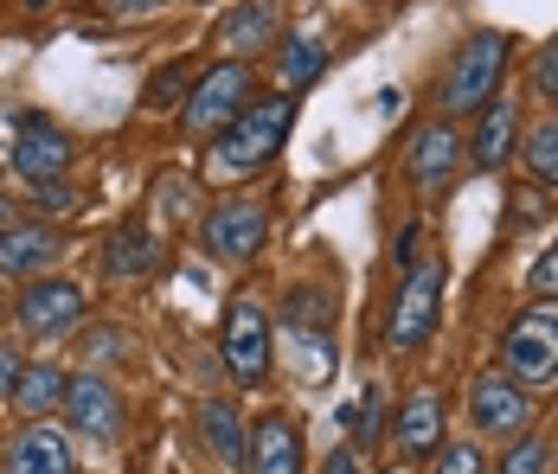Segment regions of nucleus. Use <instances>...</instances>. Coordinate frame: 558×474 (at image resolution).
I'll return each mask as SVG.
<instances>
[{
  "instance_id": "f257e3e1",
  "label": "nucleus",
  "mask_w": 558,
  "mask_h": 474,
  "mask_svg": "<svg viewBox=\"0 0 558 474\" xmlns=\"http://www.w3.org/2000/svg\"><path fill=\"white\" fill-rule=\"evenodd\" d=\"M289 129H295V97H257V104H244V116L219 129V142L206 148V180H251L257 167H270L282 155V142H289Z\"/></svg>"
},
{
  "instance_id": "f03ea898",
  "label": "nucleus",
  "mask_w": 558,
  "mask_h": 474,
  "mask_svg": "<svg viewBox=\"0 0 558 474\" xmlns=\"http://www.w3.org/2000/svg\"><path fill=\"white\" fill-rule=\"evenodd\" d=\"M507 58H513V39L507 33H469L462 39V52L449 58L444 84H437V109L444 116H469V109H482L488 97H501V77H507Z\"/></svg>"
},
{
  "instance_id": "7ed1b4c3",
  "label": "nucleus",
  "mask_w": 558,
  "mask_h": 474,
  "mask_svg": "<svg viewBox=\"0 0 558 474\" xmlns=\"http://www.w3.org/2000/svg\"><path fill=\"white\" fill-rule=\"evenodd\" d=\"M501 372L520 385V391H539V385L558 378V308L553 302H539V308H526V315L507 320Z\"/></svg>"
},
{
  "instance_id": "20e7f679",
  "label": "nucleus",
  "mask_w": 558,
  "mask_h": 474,
  "mask_svg": "<svg viewBox=\"0 0 558 474\" xmlns=\"http://www.w3.org/2000/svg\"><path fill=\"white\" fill-rule=\"evenodd\" d=\"M437 315H444V264L437 257H417L404 269L398 295H391V315H386V347L391 353H411L437 333Z\"/></svg>"
},
{
  "instance_id": "39448f33",
  "label": "nucleus",
  "mask_w": 558,
  "mask_h": 474,
  "mask_svg": "<svg viewBox=\"0 0 558 474\" xmlns=\"http://www.w3.org/2000/svg\"><path fill=\"white\" fill-rule=\"evenodd\" d=\"M244 104H251V64H238V58L206 64V77H193V90L180 104V129L186 135H219L244 116Z\"/></svg>"
},
{
  "instance_id": "423d86ee",
  "label": "nucleus",
  "mask_w": 558,
  "mask_h": 474,
  "mask_svg": "<svg viewBox=\"0 0 558 474\" xmlns=\"http://www.w3.org/2000/svg\"><path fill=\"white\" fill-rule=\"evenodd\" d=\"M225 372L238 385H264L270 378V308L238 295L225 308Z\"/></svg>"
},
{
  "instance_id": "0eeeda50",
  "label": "nucleus",
  "mask_w": 558,
  "mask_h": 474,
  "mask_svg": "<svg viewBox=\"0 0 558 474\" xmlns=\"http://www.w3.org/2000/svg\"><path fill=\"white\" fill-rule=\"evenodd\" d=\"M77 320H84V289H77V282H64V276L26 282V295H20V327H26L33 340H64V333H77Z\"/></svg>"
},
{
  "instance_id": "6e6552de",
  "label": "nucleus",
  "mask_w": 558,
  "mask_h": 474,
  "mask_svg": "<svg viewBox=\"0 0 558 474\" xmlns=\"http://www.w3.org/2000/svg\"><path fill=\"white\" fill-rule=\"evenodd\" d=\"M456 167H462V135H456L449 122H424V129L411 135V148H404V180H411L424 199H437V193H449Z\"/></svg>"
},
{
  "instance_id": "1a4fd4ad",
  "label": "nucleus",
  "mask_w": 558,
  "mask_h": 474,
  "mask_svg": "<svg viewBox=\"0 0 558 474\" xmlns=\"http://www.w3.org/2000/svg\"><path fill=\"white\" fill-rule=\"evenodd\" d=\"M270 238V211L257 199H225L206 211V251H219L225 264H251Z\"/></svg>"
},
{
  "instance_id": "9d476101",
  "label": "nucleus",
  "mask_w": 558,
  "mask_h": 474,
  "mask_svg": "<svg viewBox=\"0 0 558 474\" xmlns=\"http://www.w3.org/2000/svg\"><path fill=\"white\" fill-rule=\"evenodd\" d=\"M469 417L482 436H526L533 429V398L507 378V372H488V378H475V391H469Z\"/></svg>"
},
{
  "instance_id": "9b49d317",
  "label": "nucleus",
  "mask_w": 558,
  "mask_h": 474,
  "mask_svg": "<svg viewBox=\"0 0 558 474\" xmlns=\"http://www.w3.org/2000/svg\"><path fill=\"white\" fill-rule=\"evenodd\" d=\"M58 411H64V423H71L77 436H97V442H110L116 429H122V398H116V385L104 372H71Z\"/></svg>"
},
{
  "instance_id": "f8f14e48",
  "label": "nucleus",
  "mask_w": 558,
  "mask_h": 474,
  "mask_svg": "<svg viewBox=\"0 0 558 474\" xmlns=\"http://www.w3.org/2000/svg\"><path fill=\"white\" fill-rule=\"evenodd\" d=\"M0 474H77V455H71V436L52 429V423H26L7 449H0Z\"/></svg>"
},
{
  "instance_id": "ddd939ff",
  "label": "nucleus",
  "mask_w": 558,
  "mask_h": 474,
  "mask_svg": "<svg viewBox=\"0 0 558 474\" xmlns=\"http://www.w3.org/2000/svg\"><path fill=\"white\" fill-rule=\"evenodd\" d=\"M64 167H71V142L58 135L52 122H33V116L20 109V142H13V173H20V180H33V186H46V180H64Z\"/></svg>"
},
{
  "instance_id": "4468645a",
  "label": "nucleus",
  "mask_w": 558,
  "mask_h": 474,
  "mask_svg": "<svg viewBox=\"0 0 558 474\" xmlns=\"http://www.w3.org/2000/svg\"><path fill=\"white\" fill-rule=\"evenodd\" d=\"M277 33H282V7L277 0H244V7H231L219 20V46L238 64L251 52H264V46H277Z\"/></svg>"
},
{
  "instance_id": "2eb2a0df",
  "label": "nucleus",
  "mask_w": 558,
  "mask_h": 474,
  "mask_svg": "<svg viewBox=\"0 0 558 474\" xmlns=\"http://www.w3.org/2000/svg\"><path fill=\"white\" fill-rule=\"evenodd\" d=\"M64 257V231L58 224H13L0 231V276H39Z\"/></svg>"
},
{
  "instance_id": "dca6fc26",
  "label": "nucleus",
  "mask_w": 558,
  "mask_h": 474,
  "mask_svg": "<svg viewBox=\"0 0 558 474\" xmlns=\"http://www.w3.org/2000/svg\"><path fill=\"white\" fill-rule=\"evenodd\" d=\"M444 417H449V404H444V391H411L404 398V411H398V449L417 462V455H437L444 449Z\"/></svg>"
},
{
  "instance_id": "f3484780",
  "label": "nucleus",
  "mask_w": 558,
  "mask_h": 474,
  "mask_svg": "<svg viewBox=\"0 0 558 474\" xmlns=\"http://www.w3.org/2000/svg\"><path fill=\"white\" fill-rule=\"evenodd\" d=\"M244 469H251V474H302V442H295V423L277 417V411L251 423Z\"/></svg>"
},
{
  "instance_id": "a211bd4d",
  "label": "nucleus",
  "mask_w": 558,
  "mask_h": 474,
  "mask_svg": "<svg viewBox=\"0 0 558 474\" xmlns=\"http://www.w3.org/2000/svg\"><path fill=\"white\" fill-rule=\"evenodd\" d=\"M289 333H295L302 347L315 340V366L328 378V366H335V302H328L322 289H315V295H308V289L289 295Z\"/></svg>"
},
{
  "instance_id": "6ab92c4d",
  "label": "nucleus",
  "mask_w": 558,
  "mask_h": 474,
  "mask_svg": "<svg viewBox=\"0 0 558 474\" xmlns=\"http://www.w3.org/2000/svg\"><path fill=\"white\" fill-rule=\"evenodd\" d=\"M513 135H520V104H513V97H488V104H482V122H475V142H469L475 167H507Z\"/></svg>"
},
{
  "instance_id": "aec40b11",
  "label": "nucleus",
  "mask_w": 558,
  "mask_h": 474,
  "mask_svg": "<svg viewBox=\"0 0 558 474\" xmlns=\"http://www.w3.org/2000/svg\"><path fill=\"white\" fill-rule=\"evenodd\" d=\"M161 264V238H155V224H122L104 238V269L110 276H148V269Z\"/></svg>"
},
{
  "instance_id": "412c9836",
  "label": "nucleus",
  "mask_w": 558,
  "mask_h": 474,
  "mask_svg": "<svg viewBox=\"0 0 558 474\" xmlns=\"http://www.w3.org/2000/svg\"><path fill=\"white\" fill-rule=\"evenodd\" d=\"M199 429H206V442H213V455H219L225 469H238V462H244L251 429H244V417H238V404H231V398H206V404H199Z\"/></svg>"
},
{
  "instance_id": "4be33fe9",
  "label": "nucleus",
  "mask_w": 558,
  "mask_h": 474,
  "mask_svg": "<svg viewBox=\"0 0 558 474\" xmlns=\"http://www.w3.org/2000/svg\"><path fill=\"white\" fill-rule=\"evenodd\" d=\"M277 71H282L289 90H308V84L328 71V46L308 39V33H289V39H277Z\"/></svg>"
},
{
  "instance_id": "5701e85b",
  "label": "nucleus",
  "mask_w": 558,
  "mask_h": 474,
  "mask_svg": "<svg viewBox=\"0 0 558 474\" xmlns=\"http://www.w3.org/2000/svg\"><path fill=\"white\" fill-rule=\"evenodd\" d=\"M64 385H71V372H58V366H26V372H20V391H13V404L39 423V417H52L58 404H64Z\"/></svg>"
},
{
  "instance_id": "b1692460",
  "label": "nucleus",
  "mask_w": 558,
  "mask_h": 474,
  "mask_svg": "<svg viewBox=\"0 0 558 474\" xmlns=\"http://www.w3.org/2000/svg\"><path fill=\"white\" fill-rule=\"evenodd\" d=\"M526 173L539 186H558V116H546L533 135H526Z\"/></svg>"
},
{
  "instance_id": "393cba45",
  "label": "nucleus",
  "mask_w": 558,
  "mask_h": 474,
  "mask_svg": "<svg viewBox=\"0 0 558 474\" xmlns=\"http://www.w3.org/2000/svg\"><path fill=\"white\" fill-rule=\"evenodd\" d=\"M546 469H553V455H546V442H539L533 429L507 442V455H501V474H546Z\"/></svg>"
},
{
  "instance_id": "a878e982",
  "label": "nucleus",
  "mask_w": 558,
  "mask_h": 474,
  "mask_svg": "<svg viewBox=\"0 0 558 474\" xmlns=\"http://www.w3.org/2000/svg\"><path fill=\"white\" fill-rule=\"evenodd\" d=\"M437 474H488V462H482L475 442H444L437 449Z\"/></svg>"
},
{
  "instance_id": "bb28decb",
  "label": "nucleus",
  "mask_w": 558,
  "mask_h": 474,
  "mask_svg": "<svg viewBox=\"0 0 558 474\" xmlns=\"http://www.w3.org/2000/svg\"><path fill=\"white\" fill-rule=\"evenodd\" d=\"M173 0H97V13H104V20H122V26H129V20H155V13H168Z\"/></svg>"
},
{
  "instance_id": "cd10ccee",
  "label": "nucleus",
  "mask_w": 558,
  "mask_h": 474,
  "mask_svg": "<svg viewBox=\"0 0 558 474\" xmlns=\"http://www.w3.org/2000/svg\"><path fill=\"white\" fill-rule=\"evenodd\" d=\"M526 289H533L539 302H558V244H553V251H546L533 269H526Z\"/></svg>"
},
{
  "instance_id": "c85d7f7f",
  "label": "nucleus",
  "mask_w": 558,
  "mask_h": 474,
  "mask_svg": "<svg viewBox=\"0 0 558 474\" xmlns=\"http://www.w3.org/2000/svg\"><path fill=\"white\" fill-rule=\"evenodd\" d=\"M533 84L558 104V39H546V52H539V64H533Z\"/></svg>"
},
{
  "instance_id": "c756f323",
  "label": "nucleus",
  "mask_w": 558,
  "mask_h": 474,
  "mask_svg": "<svg viewBox=\"0 0 558 474\" xmlns=\"http://www.w3.org/2000/svg\"><path fill=\"white\" fill-rule=\"evenodd\" d=\"M180 90H186V64H173V71H168V77H161V84H148V109L173 104V97H180Z\"/></svg>"
},
{
  "instance_id": "7c9ffc66",
  "label": "nucleus",
  "mask_w": 558,
  "mask_h": 474,
  "mask_svg": "<svg viewBox=\"0 0 558 474\" xmlns=\"http://www.w3.org/2000/svg\"><path fill=\"white\" fill-rule=\"evenodd\" d=\"M417 238H424V224L411 218V224L398 231V244H391V257H398V269H411V264H417Z\"/></svg>"
},
{
  "instance_id": "2f4dec72",
  "label": "nucleus",
  "mask_w": 558,
  "mask_h": 474,
  "mask_svg": "<svg viewBox=\"0 0 558 474\" xmlns=\"http://www.w3.org/2000/svg\"><path fill=\"white\" fill-rule=\"evenodd\" d=\"M20 372H26V360H20L13 347H0V398H13V391H20Z\"/></svg>"
},
{
  "instance_id": "473e14b6",
  "label": "nucleus",
  "mask_w": 558,
  "mask_h": 474,
  "mask_svg": "<svg viewBox=\"0 0 558 474\" xmlns=\"http://www.w3.org/2000/svg\"><path fill=\"white\" fill-rule=\"evenodd\" d=\"M39 206H46V211H71V206H77V193H71L64 180H46V186H39Z\"/></svg>"
},
{
  "instance_id": "72a5a7b5",
  "label": "nucleus",
  "mask_w": 558,
  "mask_h": 474,
  "mask_svg": "<svg viewBox=\"0 0 558 474\" xmlns=\"http://www.w3.org/2000/svg\"><path fill=\"white\" fill-rule=\"evenodd\" d=\"M322 474H360V449H353V442H340L335 455H328V469Z\"/></svg>"
},
{
  "instance_id": "f704fd0d",
  "label": "nucleus",
  "mask_w": 558,
  "mask_h": 474,
  "mask_svg": "<svg viewBox=\"0 0 558 474\" xmlns=\"http://www.w3.org/2000/svg\"><path fill=\"white\" fill-rule=\"evenodd\" d=\"M13 224H26V218H20V211H13L7 199H0V231H13Z\"/></svg>"
},
{
  "instance_id": "c9c22d12",
  "label": "nucleus",
  "mask_w": 558,
  "mask_h": 474,
  "mask_svg": "<svg viewBox=\"0 0 558 474\" xmlns=\"http://www.w3.org/2000/svg\"><path fill=\"white\" fill-rule=\"evenodd\" d=\"M379 474H411V469H379Z\"/></svg>"
}]
</instances>
